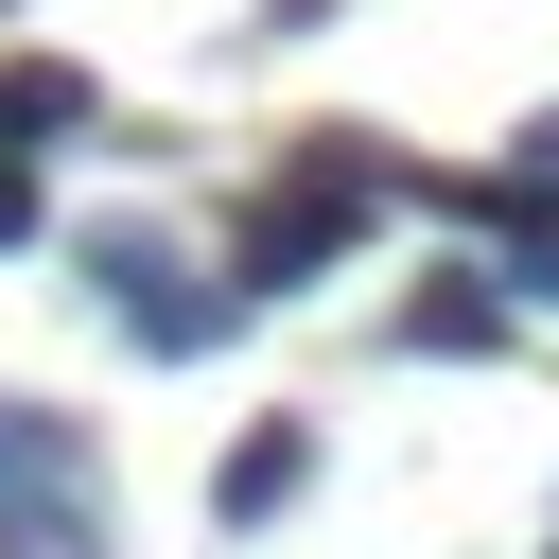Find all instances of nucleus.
Here are the masks:
<instances>
[{
	"mask_svg": "<svg viewBox=\"0 0 559 559\" xmlns=\"http://www.w3.org/2000/svg\"><path fill=\"white\" fill-rule=\"evenodd\" d=\"M367 210H384V157H367V122H314V140H297V192H262V210H245V245H227V297H297V280H314V262H332Z\"/></svg>",
	"mask_w": 559,
	"mask_h": 559,
	"instance_id": "nucleus-1",
	"label": "nucleus"
},
{
	"mask_svg": "<svg viewBox=\"0 0 559 559\" xmlns=\"http://www.w3.org/2000/svg\"><path fill=\"white\" fill-rule=\"evenodd\" d=\"M87 280H105V332H122V349H157V367L227 349V314H245L227 280H192V262H175V245H140V227H105V245H87Z\"/></svg>",
	"mask_w": 559,
	"mask_h": 559,
	"instance_id": "nucleus-2",
	"label": "nucleus"
},
{
	"mask_svg": "<svg viewBox=\"0 0 559 559\" xmlns=\"http://www.w3.org/2000/svg\"><path fill=\"white\" fill-rule=\"evenodd\" d=\"M297 489H314V419H245V437L210 454V524H227V542H262Z\"/></svg>",
	"mask_w": 559,
	"mask_h": 559,
	"instance_id": "nucleus-3",
	"label": "nucleus"
},
{
	"mask_svg": "<svg viewBox=\"0 0 559 559\" xmlns=\"http://www.w3.org/2000/svg\"><path fill=\"white\" fill-rule=\"evenodd\" d=\"M17 507H87V419L70 402H0V524Z\"/></svg>",
	"mask_w": 559,
	"mask_h": 559,
	"instance_id": "nucleus-4",
	"label": "nucleus"
},
{
	"mask_svg": "<svg viewBox=\"0 0 559 559\" xmlns=\"http://www.w3.org/2000/svg\"><path fill=\"white\" fill-rule=\"evenodd\" d=\"M384 332L437 349V367H489V349H507V280H437V297H402Z\"/></svg>",
	"mask_w": 559,
	"mask_h": 559,
	"instance_id": "nucleus-5",
	"label": "nucleus"
},
{
	"mask_svg": "<svg viewBox=\"0 0 559 559\" xmlns=\"http://www.w3.org/2000/svg\"><path fill=\"white\" fill-rule=\"evenodd\" d=\"M507 297H559V210H507Z\"/></svg>",
	"mask_w": 559,
	"mask_h": 559,
	"instance_id": "nucleus-6",
	"label": "nucleus"
},
{
	"mask_svg": "<svg viewBox=\"0 0 559 559\" xmlns=\"http://www.w3.org/2000/svg\"><path fill=\"white\" fill-rule=\"evenodd\" d=\"M0 559H87V507H17V524H0Z\"/></svg>",
	"mask_w": 559,
	"mask_h": 559,
	"instance_id": "nucleus-7",
	"label": "nucleus"
},
{
	"mask_svg": "<svg viewBox=\"0 0 559 559\" xmlns=\"http://www.w3.org/2000/svg\"><path fill=\"white\" fill-rule=\"evenodd\" d=\"M507 192H559V105H542V122L507 140Z\"/></svg>",
	"mask_w": 559,
	"mask_h": 559,
	"instance_id": "nucleus-8",
	"label": "nucleus"
},
{
	"mask_svg": "<svg viewBox=\"0 0 559 559\" xmlns=\"http://www.w3.org/2000/svg\"><path fill=\"white\" fill-rule=\"evenodd\" d=\"M52 210H35V157H0V245H35Z\"/></svg>",
	"mask_w": 559,
	"mask_h": 559,
	"instance_id": "nucleus-9",
	"label": "nucleus"
},
{
	"mask_svg": "<svg viewBox=\"0 0 559 559\" xmlns=\"http://www.w3.org/2000/svg\"><path fill=\"white\" fill-rule=\"evenodd\" d=\"M542 559H559V542H542Z\"/></svg>",
	"mask_w": 559,
	"mask_h": 559,
	"instance_id": "nucleus-10",
	"label": "nucleus"
}]
</instances>
